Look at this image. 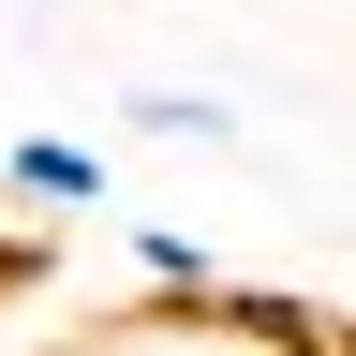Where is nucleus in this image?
I'll return each instance as SVG.
<instances>
[{"label": "nucleus", "mask_w": 356, "mask_h": 356, "mask_svg": "<svg viewBox=\"0 0 356 356\" xmlns=\"http://www.w3.org/2000/svg\"><path fill=\"white\" fill-rule=\"evenodd\" d=\"M0 193H15L30 222H89L119 178H104V149H89V134H15V149H0Z\"/></svg>", "instance_id": "f257e3e1"}, {"label": "nucleus", "mask_w": 356, "mask_h": 356, "mask_svg": "<svg viewBox=\"0 0 356 356\" xmlns=\"http://www.w3.org/2000/svg\"><path fill=\"white\" fill-rule=\"evenodd\" d=\"M60 356H252V341H222L208 312H163V297H149V312H104V327H74Z\"/></svg>", "instance_id": "f03ea898"}, {"label": "nucleus", "mask_w": 356, "mask_h": 356, "mask_svg": "<svg viewBox=\"0 0 356 356\" xmlns=\"http://www.w3.org/2000/svg\"><path fill=\"white\" fill-rule=\"evenodd\" d=\"M119 119L134 134H178V149H238V104H222V89H178V74H134Z\"/></svg>", "instance_id": "7ed1b4c3"}, {"label": "nucleus", "mask_w": 356, "mask_h": 356, "mask_svg": "<svg viewBox=\"0 0 356 356\" xmlns=\"http://www.w3.org/2000/svg\"><path fill=\"white\" fill-rule=\"evenodd\" d=\"M134 267H149V282H163V312H193V297L222 282V252L193 238V222H134Z\"/></svg>", "instance_id": "20e7f679"}]
</instances>
